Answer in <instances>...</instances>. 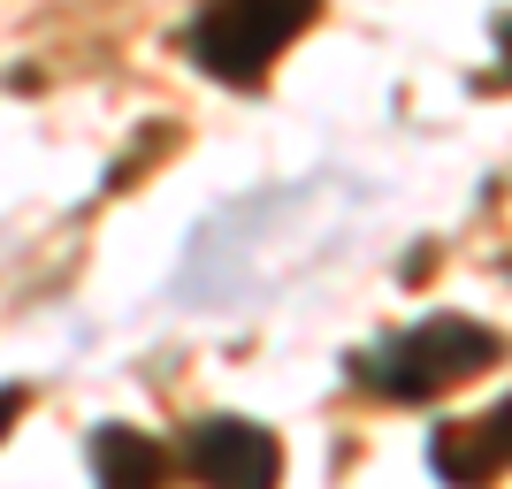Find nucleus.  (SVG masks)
I'll return each instance as SVG.
<instances>
[{
  "label": "nucleus",
  "mask_w": 512,
  "mask_h": 489,
  "mask_svg": "<svg viewBox=\"0 0 512 489\" xmlns=\"http://www.w3.org/2000/svg\"><path fill=\"white\" fill-rule=\"evenodd\" d=\"M497 360H505V337H497V329H482V321H467V314H428V321H413V329H390V337H375L367 352H352L344 375L360 390H375V398H390V405H428V398L459 390L467 375H482V367H497Z\"/></svg>",
  "instance_id": "nucleus-1"
},
{
  "label": "nucleus",
  "mask_w": 512,
  "mask_h": 489,
  "mask_svg": "<svg viewBox=\"0 0 512 489\" xmlns=\"http://www.w3.org/2000/svg\"><path fill=\"white\" fill-rule=\"evenodd\" d=\"M176 467H184V459H176L161 436H146V428H130V421L92 428V482L100 489H169Z\"/></svg>",
  "instance_id": "nucleus-5"
},
{
  "label": "nucleus",
  "mask_w": 512,
  "mask_h": 489,
  "mask_svg": "<svg viewBox=\"0 0 512 489\" xmlns=\"http://www.w3.org/2000/svg\"><path fill=\"white\" fill-rule=\"evenodd\" d=\"M490 31H497V62H505V69H497V77H505V85H512V8H505V16H497V23H490Z\"/></svg>",
  "instance_id": "nucleus-6"
},
{
  "label": "nucleus",
  "mask_w": 512,
  "mask_h": 489,
  "mask_svg": "<svg viewBox=\"0 0 512 489\" xmlns=\"http://www.w3.org/2000/svg\"><path fill=\"white\" fill-rule=\"evenodd\" d=\"M428 474L444 489H490L497 474H512V398H497L490 413L428 428Z\"/></svg>",
  "instance_id": "nucleus-4"
},
{
  "label": "nucleus",
  "mask_w": 512,
  "mask_h": 489,
  "mask_svg": "<svg viewBox=\"0 0 512 489\" xmlns=\"http://www.w3.org/2000/svg\"><path fill=\"white\" fill-rule=\"evenodd\" d=\"M16 413H23V383H8V390H0V436H8V421H16Z\"/></svg>",
  "instance_id": "nucleus-7"
},
{
  "label": "nucleus",
  "mask_w": 512,
  "mask_h": 489,
  "mask_svg": "<svg viewBox=\"0 0 512 489\" xmlns=\"http://www.w3.org/2000/svg\"><path fill=\"white\" fill-rule=\"evenodd\" d=\"M176 459L199 489H276L283 482V444L245 413H207L176 436Z\"/></svg>",
  "instance_id": "nucleus-3"
},
{
  "label": "nucleus",
  "mask_w": 512,
  "mask_h": 489,
  "mask_svg": "<svg viewBox=\"0 0 512 489\" xmlns=\"http://www.w3.org/2000/svg\"><path fill=\"white\" fill-rule=\"evenodd\" d=\"M321 16V0H199L184 23V62L230 92H260L283 46Z\"/></svg>",
  "instance_id": "nucleus-2"
}]
</instances>
